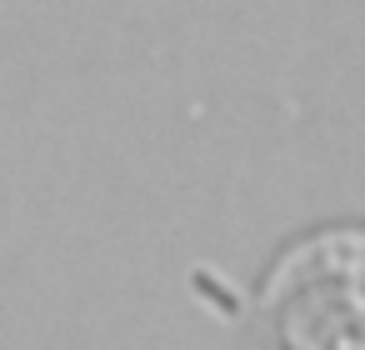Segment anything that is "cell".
I'll list each match as a JSON object with an SVG mask.
<instances>
[{"mask_svg": "<svg viewBox=\"0 0 365 350\" xmlns=\"http://www.w3.org/2000/svg\"><path fill=\"white\" fill-rule=\"evenodd\" d=\"M265 350H365V225H320L285 245L255 290Z\"/></svg>", "mask_w": 365, "mask_h": 350, "instance_id": "1", "label": "cell"}]
</instances>
